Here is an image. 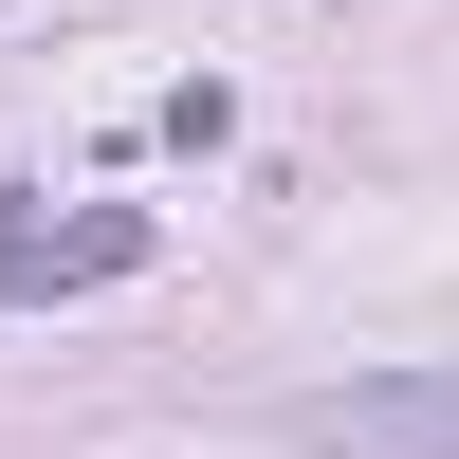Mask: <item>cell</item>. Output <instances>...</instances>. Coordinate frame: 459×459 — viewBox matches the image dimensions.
I'll return each mask as SVG.
<instances>
[{
  "label": "cell",
  "mask_w": 459,
  "mask_h": 459,
  "mask_svg": "<svg viewBox=\"0 0 459 459\" xmlns=\"http://www.w3.org/2000/svg\"><path fill=\"white\" fill-rule=\"evenodd\" d=\"M313 459H459V368H368V386H313L294 404Z\"/></svg>",
  "instance_id": "1"
},
{
  "label": "cell",
  "mask_w": 459,
  "mask_h": 459,
  "mask_svg": "<svg viewBox=\"0 0 459 459\" xmlns=\"http://www.w3.org/2000/svg\"><path fill=\"white\" fill-rule=\"evenodd\" d=\"M110 276H147V203H92V221H0V294H110Z\"/></svg>",
  "instance_id": "2"
}]
</instances>
